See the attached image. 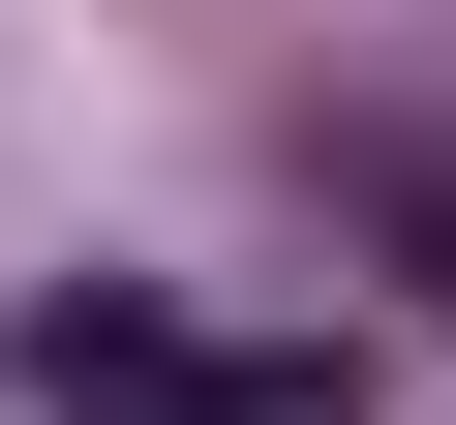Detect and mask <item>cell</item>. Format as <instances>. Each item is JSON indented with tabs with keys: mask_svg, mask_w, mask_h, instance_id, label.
<instances>
[{
	"mask_svg": "<svg viewBox=\"0 0 456 425\" xmlns=\"http://www.w3.org/2000/svg\"><path fill=\"white\" fill-rule=\"evenodd\" d=\"M335 182H365V244H395V274H426V304H456V122H365V152H335Z\"/></svg>",
	"mask_w": 456,
	"mask_h": 425,
	"instance_id": "2",
	"label": "cell"
},
{
	"mask_svg": "<svg viewBox=\"0 0 456 425\" xmlns=\"http://www.w3.org/2000/svg\"><path fill=\"white\" fill-rule=\"evenodd\" d=\"M213 425H365V334H244V365H213Z\"/></svg>",
	"mask_w": 456,
	"mask_h": 425,
	"instance_id": "3",
	"label": "cell"
},
{
	"mask_svg": "<svg viewBox=\"0 0 456 425\" xmlns=\"http://www.w3.org/2000/svg\"><path fill=\"white\" fill-rule=\"evenodd\" d=\"M31 395H61V425H213V334H183L152 274H61V304H31Z\"/></svg>",
	"mask_w": 456,
	"mask_h": 425,
	"instance_id": "1",
	"label": "cell"
}]
</instances>
